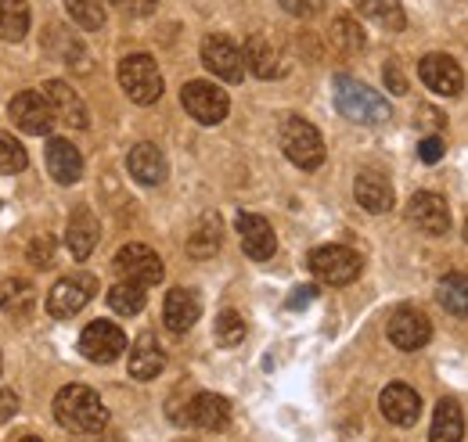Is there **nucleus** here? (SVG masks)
<instances>
[{"label":"nucleus","instance_id":"obj_1","mask_svg":"<svg viewBox=\"0 0 468 442\" xmlns=\"http://www.w3.org/2000/svg\"><path fill=\"white\" fill-rule=\"evenodd\" d=\"M55 421L69 432H83V436H98L109 428V410L101 403V395L87 385H65L55 395Z\"/></svg>","mask_w":468,"mask_h":442},{"label":"nucleus","instance_id":"obj_2","mask_svg":"<svg viewBox=\"0 0 468 442\" xmlns=\"http://www.w3.org/2000/svg\"><path fill=\"white\" fill-rule=\"evenodd\" d=\"M335 109L353 122H371V126H378L393 115L386 98H378L371 87H364L353 76H335Z\"/></svg>","mask_w":468,"mask_h":442},{"label":"nucleus","instance_id":"obj_3","mask_svg":"<svg viewBox=\"0 0 468 442\" xmlns=\"http://www.w3.org/2000/svg\"><path fill=\"white\" fill-rule=\"evenodd\" d=\"M119 87L133 105H155L163 98V72L152 55H126L119 61Z\"/></svg>","mask_w":468,"mask_h":442},{"label":"nucleus","instance_id":"obj_4","mask_svg":"<svg viewBox=\"0 0 468 442\" xmlns=\"http://www.w3.org/2000/svg\"><path fill=\"white\" fill-rule=\"evenodd\" d=\"M282 152L299 169H317L324 163V141H321L317 126L299 119V115H289L282 122Z\"/></svg>","mask_w":468,"mask_h":442},{"label":"nucleus","instance_id":"obj_5","mask_svg":"<svg viewBox=\"0 0 468 442\" xmlns=\"http://www.w3.org/2000/svg\"><path fill=\"white\" fill-rule=\"evenodd\" d=\"M180 101H184L187 115H191L195 122H202V126H217V122H224L228 111H231L228 90L217 87V83H209V79H191V83H184Z\"/></svg>","mask_w":468,"mask_h":442},{"label":"nucleus","instance_id":"obj_6","mask_svg":"<svg viewBox=\"0 0 468 442\" xmlns=\"http://www.w3.org/2000/svg\"><path fill=\"white\" fill-rule=\"evenodd\" d=\"M310 274L317 277L321 284H350L360 277V256L346 248V245H321L310 252Z\"/></svg>","mask_w":468,"mask_h":442},{"label":"nucleus","instance_id":"obj_7","mask_svg":"<svg viewBox=\"0 0 468 442\" xmlns=\"http://www.w3.org/2000/svg\"><path fill=\"white\" fill-rule=\"evenodd\" d=\"M112 267H116V274L122 280H133V284H144V288H152V284L163 280V259H159V252L148 248V245H141V241L122 245L116 252V259H112Z\"/></svg>","mask_w":468,"mask_h":442},{"label":"nucleus","instance_id":"obj_8","mask_svg":"<svg viewBox=\"0 0 468 442\" xmlns=\"http://www.w3.org/2000/svg\"><path fill=\"white\" fill-rule=\"evenodd\" d=\"M7 115L15 119V126H18L22 133H33V137L51 133V126H55V119H58L55 109H51V101H48V94H37V90L15 94L11 105H7Z\"/></svg>","mask_w":468,"mask_h":442},{"label":"nucleus","instance_id":"obj_9","mask_svg":"<svg viewBox=\"0 0 468 442\" xmlns=\"http://www.w3.org/2000/svg\"><path fill=\"white\" fill-rule=\"evenodd\" d=\"M94 291H98V277L90 274L61 277L58 284L51 288V295H48V313L58 317V321H69V317H76L94 299Z\"/></svg>","mask_w":468,"mask_h":442},{"label":"nucleus","instance_id":"obj_10","mask_svg":"<svg viewBox=\"0 0 468 442\" xmlns=\"http://www.w3.org/2000/svg\"><path fill=\"white\" fill-rule=\"evenodd\" d=\"M202 65L217 79H224V83H241V76H245V51L234 44L231 37L213 33V37L202 40Z\"/></svg>","mask_w":468,"mask_h":442},{"label":"nucleus","instance_id":"obj_11","mask_svg":"<svg viewBox=\"0 0 468 442\" xmlns=\"http://www.w3.org/2000/svg\"><path fill=\"white\" fill-rule=\"evenodd\" d=\"M418 76L440 98H458L465 90V72L451 55H425L418 61Z\"/></svg>","mask_w":468,"mask_h":442},{"label":"nucleus","instance_id":"obj_12","mask_svg":"<svg viewBox=\"0 0 468 442\" xmlns=\"http://www.w3.org/2000/svg\"><path fill=\"white\" fill-rule=\"evenodd\" d=\"M80 353L90 363H112L126 353V334L119 332L112 321H94L80 334Z\"/></svg>","mask_w":468,"mask_h":442},{"label":"nucleus","instance_id":"obj_13","mask_svg":"<svg viewBox=\"0 0 468 442\" xmlns=\"http://www.w3.org/2000/svg\"><path fill=\"white\" fill-rule=\"evenodd\" d=\"M408 223L414 230L429 234V237H443L451 230V209L440 195L432 191H418L408 202Z\"/></svg>","mask_w":468,"mask_h":442},{"label":"nucleus","instance_id":"obj_14","mask_svg":"<svg viewBox=\"0 0 468 442\" xmlns=\"http://www.w3.org/2000/svg\"><path fill=\"white\" fill-rule=\"evenodd\" d=\"M429 338H432V324H429V317H425L421 310L400 306V310L393 313V321H389V342H393L397 349L414 353V349H421Z\"/></svg>","mask_w":468,"mask_h":442},{"label":"nucleus","instance_id":"obj_15","mask_svg":"<svg viewBox=\"0 0 468 442\" xmlns=\"http://www.w3.org/2000/svg\"><path fill=\"white\" fill-rule=\"evenodd\" d=\"M187 425L202 432H224L231 425V403L217 392H198L195 399H187Z\"/></svg>","mask_w":468,"mask_h":442},{"label":"nucleus","instance_id":"obj_16","mask_svg":"<svg viewBox=\"0 0 468 442\" xmlns=\"http://www.w3.org/2000/svg\"><path fill=\"white\" fill-rule=\"evenodd\" d=\"M378 406H382V417L389 421V425H400V428H408L418 421V414H421V399H418V392L404 382H393V385L382 388V395H378Z\"/></svg>","mask_w":468,"mask_h":442},{"label":"nucleus","instance_id":"obj_17","mask_svg":"<svg viewBox=\"0 0 468 442\" xmlns=\"http://www.w3.org/2000/svg\"><path fill=\"white\" fill-rule=\"evenodd\" d=\"M44 94H48L51 109H55V115H58L65 126H72V130H87L90 126V111L83 105V98L65 79H48L44 83Z\"/></svg>","mask_w":468,"mask_h":442},{"label":"nucleus","instance_id":"obj_18","mask_svg":"<svg viewBox=\"0 0 468 442\" xmlns=\"http://www.w3.org/2000/svg\"><path fill=\"white\" fill-rule=\"evenodd\" d=\"M238 234H241V248H245V256L256 259V263L271 259L274 248H278V237H274L271 223L263 220V216H256V213H238Z\"/></svg>","mask_w":468,"mask_h":442},{"label":"nucleus","instance_id":"obj_19","mask_svg":"<svg viewBox=\"0 0 468 442\" xmlns=\"http://www.w3.org/2000/svg\"><path fill=\"white\" fill-rule=\"evenodd\" d=\"M245 65H249L260 79H278V76H285V68H289L282 47H278L271 37H263V33L249 37V44H245Z\"/></svg>","mask_w":468,"mask_h":442},{"label":"nucleus","instance_id":"obj_20","mask_svg":"<svg viewBox=\"0 0 468 442\" xmlns=\"http://www.w3.org/2000/svg\"><path fill=\"white\" fill-rule=\"evenodd\" d=\"M198 317H202V299H198V291H191V288H170L166 306H163L166 328L174 334H184L198 324Z\"/></svg>","mask_w":468,"mask_h":442},{"label":"nucleus","instance_id":"obj_21","mask_svg":"<svg viewBox=\"0 0 468 442\" xmlns=\"http://www.w3.org/2000/svg\"><path fill=\"white\" fill-rule=\"evenodd\" d=\"M353 195H356L360 209H367V213H375V216L393 209V184H389L382 173H375V169L356 173V180H353Z\"/></svg>","mask_w":468,"mask_h":442},{"label":"nucleus","instance_id":"obj_22","mask_svg":"<svg viewBox=\"0 0 468 442\" xmlns=\"http://www.w3.org/2000/svg\"><path fill=\"white\" fill-rule=\"evenodd\" d=\"M126 169L137 184L144 187H155L166 180V155L155 148V144H133L130 155H126Z\"/></svg>","mask_w":468,"mask_h":442},{"label":"nucleus","instance_id":"obj_23","mask_svg":"<svg viewBox=\"0 0 468 442\" xmlns=\"http://www.w3.org/2000/svg\"><path fill=\"white\" fill-rule=\"evenodd\" d=\"M163 367H166L163 345L155 342V334H141V338L133 342V349H130V374H133L137 382H152V378L163 374Z\"/></svg>","mask_w":468,"mask_h":442},{"label":"nucleus","instance_id":"obj_24","mask_svg":"<svg viewBox=\"0 0 468 442\" xmlns=\"http://www.w3.org/2000/svg\"><path fill=\"white\" fill-rule=\"evenodd\" d=\"M48 173L58 184H76L83 176V155L76 152V144H69L65 137L48 141Z\"/></svg>","mask_w":468,"mask_h":442},{"label":"nucleus","instance_id":"obj_25","mask_svg":"<svg viewBox=\"0 0 468 442\" xmlns=\"http://www.w3.org/2000/svg\"><path fill=\"white\" fill-rule=\"evenodd\" d=\"M65 245L76 259H87L98 245V220L90 209H76L72 220H69V230H65Z\"/></svg>","mask_w":468,"mask_h":442},{"label":"nucleus","instance_id":"obj_26","mask_svg":"<svg viewBox=\"0 0 468 442\" xmlns=\"http://www.w3.org/2000/svg\"><path fill=\"white\" fill-rule=\"evenodd\" d=\"M465 439V414L454 399H440L432 414V432L429 442H462Z\"/></svg>","mask_w":468,"mask_h":442},{"label":"nucleus","instance_id":"obj_27","mask_svg":"<svg viewBox=\"0 0 468 442\" xmlns=\"http://www.w3.org/2000/svg\"><path fill=\"white\" fill-rule=\"evenodd\" d=\"M33 306H37V288L26 277H7L0 284V310L4 313L26 317V313H33Z\"/></svg>","mask_w":468,"mask_h":442},{"label":"nucleus","instance_id":"obj_28","mask_svg":"<svg viewBox=\"0 0 468 442\" xmlns=\"http://www.w3.org/2000/svg\"><path fill=\"white\" fill-rule=\"evenodd\" d=\"M353 4H356V11H360L364 18L378 22L382 29L400 33V29L408 26V15H404V4H400V0H353Z\"/></svg>","mask_w":468,"mask_h":442},{"label":"nucleus","instance_id":"obj_29","mask_svg":"<svg viewBox=\"0 0 468 442\" xmlns=\"http://www.w3.org/2000/svg\"><path fill=\"white\" fill-rule=\"evenodd\" d=\"M436 302L454 313V317H468V274H447L436 284Z\"/></svg>","mask_w":468,"mask_h":442},{"label":"nucleus","instance_id":"obj_30","mask_svg":"<svg viewBox=\"0 0 468 442\" xmlns=\"http://www.w3.org/2000/svg\"><path fill=\"white\" fill-rule=\"evenodd\" d=\"M29 33V4L26 0H0V40L18 44Z\"/></svg>","mask_w":468,"mask_h":442},{"label":"nucleus","instance_id":"obj_31","mask_svg":"<svg viewBox=\"0 0 468 442\" xmlns=\"http://www.w3.org/2000/svg\"><path fill=\"white\" fill-rule=\"evenodd\" d=\"M220 241H224L220 220H217V216H202L198 226L191 230V237H187V252H191L195 259H213V252L220 248Z\"/></svg>","mask_w":468,"mask_h":442},{"label":"nucleus","instance_id":"obj_32","mask_svg":"<svg viewBox=\"0 0 468 442\" xmlns=\"http://www.w3.org/2000/svg\"><path fill=\"white\" fill-rule=\"evenodd\" d=\"M144 284H133V280H119L109 288V306L116 310L119 317H133L144 310Z\"/></svg>","mask_w":468,"mask_h":442},{"label":"nucleus","instance_id":"obj_33","mask_svg":"<svg viewBox=\"0 0 468 442\" xmlns=\"http://www.w3.org/2000/svg\"><path fill=\"white\" fill-rule=\"evenodd\" d=\"M65 11H69V18H72L80 29H87V33H94V29L105 26V7H101V0H65Z\"/></svg>","mask_w":468,"mask_h":442},{"label":"nucleus","instance_id":"obj_34","mask_svg":"<svg viewBox=\"0 0 468 442\" xmlns=\"http://www.w3.org/2000/svg\"><path fill=\"white\" fill-rule=\"evenodd\" d=\"M332 40L343 47V51H360L364 47V29L353 22L350 15H335V22H332Z\"/></svg>","mask_w":468,"mask_h":442},{"label":"nucleus","instance_id":"obj_35","mask_svg":"<svg viewBox=\"0 0 468 442\" xmlns=\"http://www.w3.org/2000/svg\"><path fill=\"white\" fill-rule=\"evenodd\" d=\"M29 163L26 148L11 137V133H0V176H11V173H22Z\"/></svg>","mask_w":468,"mask_h":442},{"label":"nucleus","instance_id":"obj_36","mask_svg":"<svg viewBox=\"0 0 468 442\" xmlns=\"http://www.w3.org/2000/svg\"><path fill=\"white\" fill-rule=\"evenodd\" d=\"M241 338H245V321H241L234 310H224V313L217 317V342H220L224 349H234V345H241Z\"/></svg>","mask_w":468,"mask_h":442},{"label":"nucleus","instance_id":"obj_37","mask_svg":"<svg viewBox=\"0 0 468 442\" xmlns=\"http://www.w3.org/2000/svg\"><path fill=\"white\" fill-rule=\"evenodd\" d=\"M29 263H33L37 270L55 267V241H51V237H37V241L29 245Z\"/></svg>","mask_w":468,"mask_h":442},{"label":"nucleus","instance_id":"obj_38","mask_svg":"<svg viewBox=\"0 0 468 442\" xmlns=\"http://www.w3.org/2000/svg\"><path fill=\"white\" fill-rule=\"evenodd\" d=\"M382 76H386V87L393 90V94H408V79H404V72H400V65H386L382 68Z\"/></svg>","mask_w":468,"mask_h":442},{"label":"nucleus","instance_id":"obj_39","mask_svg":"<svg viewBox=\"0 0 468 442\" xmlns=\"http://www.w3.org/2000/svg\"><path fill=\"white\" fill-rule=\"evenodd\" d=\"M418 155H421V163H440L443 159V141L440 137H425L418 144Z\"/></svg>","mask_w":468,"mask_h":442},{"label":"nucleus","instance_id":"obj_40","mask_svg":"<svg viewBox=\"0 0 468 442\" xmlns=\"http://www.w3.org/2000/svg\"><path fill=\"white\" fill-rule=\"evenodd\" d=\"M317 299V288L314 284H299L292 295H289V310H303V306H310Z\"/></svg>","mask_w":468,"mask_h":442},{"label":"nucleus","instance_id":"obj_41","mask_svg":"<svg viewBox=\"0 0 468 442\" xmlns=\"http://www.w3.org/2000/svg\"><path fill=\"white\" fill-rule=\"evenodd\" d=\"M112 4H116L119 11H126V15H152L159 0H112Z\"/></svg>","mask_w":468,"mask_h":442},{"label":"nucleus","instance_id":"obj_42","mask_svg":"<svg viewBox=\"0 0 468 442\" xmlns=\"http://www.w3.org/2000/svg\"><path fill=\"white\" fill-rule=\"evenodd\" d=\"M15 410H18V395L11 388H0V425H7L15 417Z\"/></svg>","mask_w":468,"mask_h":442},{"label":"nucleus","instance_id":"obj_43","mask_svg":"<svg viewBox=\"0 0 468 442\" xmlns=\"http://www.w3.org/2000/svg\"><path fill=\"white\" fill-rule=\"evenodd\" d=\"M282 4H285V11H292V15H314V11H317L314 0H282Z\"/></svg>","mask_w":468,"mask_h":442},{"label":"nucleus","instance_id":"obj_44","mask_svg":"<svg viewBox=\"0 0 468 442\" xmlns=\"http://www.w3.org/2000/svg\"><path fill=\"white\" fill-rule=\"evenodd\" d=\"M18 442H44V439H40V436H22Z\"/></svg>","mask_w":468,"mask_h":442},{"label":"nucleus","instance_id":"obj_45","mask_svg":"<svg viewBox=\"0 0 468 442\" xmlns=\"http://www.w3.org/2000/svg\"><path fill=\"white\" fill-rule=\"evenodd\" d=\"M109 442H119V436H112V439H109Z\"/></svg>","mask_w":468,"mask_h":442},{"label":"nucleus","instance_id":"obj_46","mask_svg":"<svg viewBox=\"0 0 468 442\" xmlns=\"http://www.w3.org/2000/svg\"><path fill=\"white\" fill-rule=\"evenodd\" d=\"M465 241H468V223H465Z\"/></svg>","mask_w":468,"mask_h":442},{"label":"nucleus","instance_id":"obj_47","mask_svg":"<svg viewBox=\"0 0 468 442\" xmlns=\"http://www.w3.org/2000/svg\"><path fill=\"white\" fill-rule=\"evenodd\" d=\"M0 367H4V360H0Z\"/></svg>","mask_w":468,"mask_h":442},{"label":"nucleus","instance_id":"obj_48","mask_svg":"<svg viewBox=\"0 0 468 442\" xmlns=\"http://www.w3.org/2000/svg\"><path fill=\"white\" fill-rule=\"evenodd\" d=\"M184 442H191V439H184Z\"/></svg>","mask_w":468,"mask_h":442}]
</instances>
